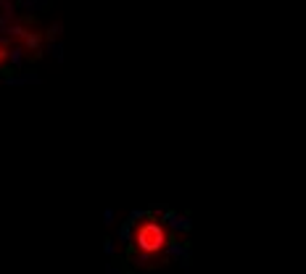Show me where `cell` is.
<instances>
[{
  "label": "cell",
  "instance_id": "obj_1",
  "mask_svg": "<svg viewBox=\"0 0 306 274\" xmlns=\"http://www.w3.org/2000/svg\"><path fill=\"white\" fill-rule=\"evenodd\" d=\"M5 56H8V48H5V42L3 40H0V61H3V58Z\"/></svg>",
  "mask_w": 306,
  "mask_h": 274
}]
</instances>
